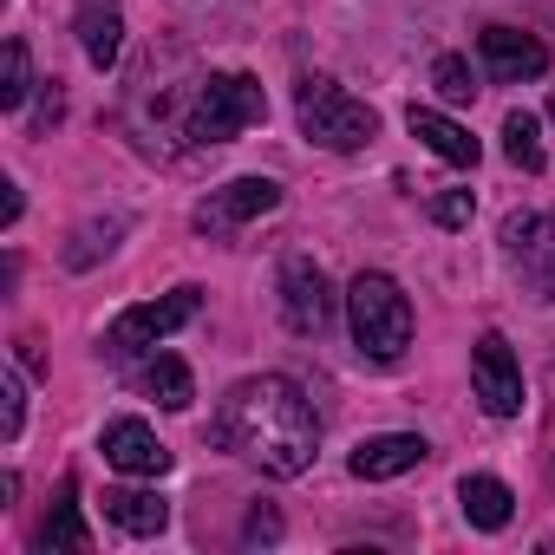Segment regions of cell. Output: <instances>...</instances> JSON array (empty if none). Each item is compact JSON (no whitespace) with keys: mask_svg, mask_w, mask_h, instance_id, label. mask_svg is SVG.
Returning a JSON list of instances; mask_svg holds the SVG:
<instances>
[{"mask_svg":"<svg viewBox=\"0 0 555 555\" xmlns=\"http://www.w3.org/2000/svg\"><path fill=\"white\" fill-rule=\"evenodd\" d=\"M60 112H66V99H60V86H47V99H40V118H34V125L47 131V125H60Z\"/></svg>","mask_w":555,"mask_h":555,"instance_id":"obj_26","label":"cell"},{"mask_svg":"<svg viewBox=\"0 0 555 555\" xmlns=\"http://www.w3.org/2000/svg\"><path fill=\"white\" fill-rule=\"evenodd\" d=\"M209 438L268 477H301L321 451V418H314V399L288 373H255L222 392Z\"/></svg>","mask_w":555,"mask_h":555,"instance_id":"obj_1","label":"cell"},{"mask_svg":"<svg viewBox=\"0 0 555 555\" xmlns=\"http://www.w3.org/2000/svg\"><path fill=\"white\" fill-rule=\"evenodd\" d=\"M40 548L53 555V548H92V535H86V522H79V477H60V496H53V509H47V522H40Z\"/></svg>","mask_w":555,"mask_h":555,"instance_id":"obj_17","label":"cell"},{"mask_svg":"<svg viewBox=\"0 0 555 555\" xmlns=\"http://www.w3.org/2000/svg\"><path fill=\"white\" fill-rule=\"evenodd\" d=\"M295 118H301V138L321 144V151H366L373 131H379V112L366 99H353L347 86L321 79V73H308L295 86Z\"/></svg>","mask_w":555,"mask_h":555,"instance_id":"obj_3","label":"cell"},{"mask_svg":"<svg viewBox=\"0 0 555 555\" xmlns=\"http://www.w3.org/2000/svg\"><path fill=\"white\" fill-rule=\"evenodd\" d=\"M503 255L516 268V282L535 301H555V209H529L503 222Z\"/></svg>","mask_w":555,"mask_h":555,"instance_id":"obj_6","label":"cell"},{"mask_svg":"<svg viewBox=\"0 0 555 555\" xmlns=\"http://www.w3.org/2000/svg\"><path fill=\"white\" fill-rule=\"evenodd\" d=\"M425 438L418 431H386V438H366L347 464H353V477L360 483H386V477H405V470H418L425 464Z\"/></svg>","mask_w":555,"mask_h":555,"instance_id":"obj_12","label":"cell"},{"mask_svg":"<svg viewBox=\"0 0 555 555\" xmlns=\"http://www.w3.org/2000/svg\"><path fill=\"white\" fill-rule=\"evenodd\" d=\"M282 321L301 340H314V334L334 327V282L321 274V261H308V255L282 261Z\"/></svg>","mask_w":555,"mask_h":555,"instance_id":"obj_7","label":"cell"},{"mask_svg":"<svg viewBox=\"0 0 555 555\" xmlns=\"http://www.w3.org/2000/svg\"><path fill=\"white\" fill-rule=\"evenodd\" d=\"M347 314H353V347L373 366H399L405 360V347H412V301H405V288L392 282V274H379V268L353 274Z\"/></svg>","mask_w":555,"mask_h":555,"instance_id":"obj_2","label":"cell"},{"mask_svg":"<svg viewBox=\"0 0 555 555\" xmlns=\"http://www.w3.org/2000/svg\"><path fill=\"white\" fill-rule=\"evenodd\" d=\"M457 503H464L470 529H503V522L516 516V496H509L503 477H464V483H457Z\"/></svg>","mask_w":555,"mask_h":555,"instance_id":"obj_15","label":"cell"},{"mask_svg":"<svg viewBox=\"0 0 555 555\" xmlns=\"http://www.w3.org/2000/svg\"><path fill=\"white\" fill-rule=\"evenodd\" d=\"M274 535H282V516H274V509H255L248 529H242V542H274Z\"/></svg>","mask_w":555,"mask_h":555,"instance_id":"obj_25","label":"cell"},{"mask_svg":"<svg viewBox=\"0 0 555 555\" xmlns=\"http://www.w3.org/2000/svg\"><path fill=\"white\" fill-rule=\"evenodd\" d=\"M118 235H125V222H118V216H112L105 229L92 222V229H79V242L66 248V261H73V268H92L99 255H112V242H118Z\"/></svg>","mask_w":555,"mask_h":555,"instance_id":"obj_22","label":"cell"},{"mask_svg":"<svg viewBox=\"0 0 555 555\" xmlns=\"http://www.w3.org/2000/svg\"><path fill=\"white\" fill-rule=\"evenodd\" d=\"M27 99H34V60H27L21 40H8V53H0V105L21 112Z\"/></svg>","mask_w":555,"mask_h":555,"instance_id":"obj_20","label":"cell"},{"mask_svg":"<svg viewBox=\"0 0 555 555\" xmlns=\"http://www.w3.org/2000/svg\"><path fill=\"white\" fill-rule=\"evenodd\" d=\"M79 47L99 73L118 66L125 53V14H118V0H79Z\"/></svg>","mask_w":555,"mask_h":555,"instance_id":"obj_14","label":"cell"},{"mask_svg":"<svg viewBox=\"0 0 555 555\" xmlns=\"http://www.w3.org/2000/svg\"><path fill=\"white\" fill-rule=\"evenodd\" d=\"M99 451H105V464L125 470V477H164V470H170V444H164L144 418H112L105 438H99Z\"/></svg>","mask_w":555,"mask_h":555,"instance_id":"obj_11","label":"cell"},{"mask_svg":"<svg viewBox=\"0 0 555 555\" xmlns=\"http://www.w3.org/2000/svg\"><path fill=\"white\" fill-rule=\"evenodd\" d=\"M21 425H27V392H21V373H0V438H21Z\"/></svg>","mask_w":555,"mask_h":555,"instance_id":"obj_23","label":"cell"},{"mask_svg":"<svg viewBox=\"0 0 555 555\" xmlns=\"http://www.w3.org/2000/svg\"><path fill=\"white\" fill-rule=\"evenodd\" d=\"M431 86H438L444 105H470V99H477V73H470L464 53H438V60H431Z\"/></svg>","mask_w":555,"mask_h":555,"instance_id":"obj_21","label":"cell"},{"mask_svg":"<svg viewBox=\"0 0 555 555\" xmlns=\"http://www.w3.org/2000/svg\"><path fill=\"white\" fill-rule=\"evenodd\" d=\"M470 386H477V399H483L490 418H516L522 412V366H516V353H509L503 334H477V347H470Z\"/></svg>","mask_w":555,"mask_h":555,"instance_id":"obj_9","label":"cell"},{"mask_svg":"<svg viewBox=\"0 0 555 555\" xmlns=\"http://www.w3.org/2000/svg\"><path fill=\"white\" fill-rule=\"evenodd\" d=\"M105 516H112L125 535H164L170 503H164L157 490H112V496H105Z\"/></svg>","mask_w":555,"mask_h":555,"instance_id":"obj_16","label":"cell"},{"mask_svg":"<svg viewBox=\"0 0 555 555\" xmlns=\"http://www.w3.org/2000/svg\"><path fill=\"white\" fill-rule=\"evenodd\" d=\"M196 308H203L196 288H170L164 301H138V308H125V314L105 327V360L125 366L131 353H144V347H157L164 334H177L183 321H196Z\"/></svg>","mask_w":555,"mask_h":555,"instance_id":"obj_5","label":"cell"},{"mask_svg":"<svg viewBox=\"0 0 555 555\" xmlns=\"http://www.w3.org/2000/svg\"><path fill=\"white\" fill-rule=\"evenodd\" d=\"M477 216V196L470 190H444V196H431V222H444V229H464Z\"/></svg>","mask_w":555,"mask_h":555,"instance_id":"obj_24","label":"cell"},{"mask_svg":"<svg viewBox=\"0 0 555 555\" xmlns=\"http://www.w3.org/2000/svg\"><path fill=\"white\" fill-rule=\"evenodd\" d=\"M261 118H268V92L248 73H209L196 86L190 112H183V138L190 144H229V138H242Z\"/></svg>","mask_w":555,"mask_h":555,"instance_id":"obj_4","label":"cell"},{"mask_svg":"<svg viewBox=\"0 0 555 555\" xmlns=\"http://www.w3.org/2000/svg\"><path fill=\"white\" fill-rule=\"evenodd\" d=\"M138 392H144V399H157L164 412H183V405L196 399V386H190V366H183L177 353H157V360L138 373Z\"/></svg>","mask_w":555,"mask_h":555,"instance_id":"obj_18","label":"cell"},{"mask_svg":"<svg viewBox=\"0 0 555 555\" xmlns=\"http://www.w3.org/2000/svg\"><path fill=\"white\" fill-rule=\"evenodd\" d=\"M0 222H8V229L21 222V190H14V183H8V196H0Z\"/></svg>","mask_w":555,"mask_h":555,"instance_id":"obj_27","label":"cell"},{"mask_svg":"<svg viewBox=\"0 0 555 555\" xmlns=\"http://www.w3.org/2000/svg\"><path fill=\"white\" fill-rule=\"evenodd\" d=\"M274 203H282V183H274V177H235V183H222V190H209L196 203V229L216 242V235H235L242 222L268 216Z\"/></svg>","mask_w":555,"mask_h":555,"instance_id":"obj_8","label":"cell"},{"mask_svg":"<svg viewBox=\"0 0 555 555\" xmlns=\"http://www.w3.org/2000/svg\"><path fill=\"white\" fill-rule=\"evenodd\" d=\"M477 60L496 86H522V79H542L548 73V47L522 27H483L477 34Z\"/></svg>","mask_w":555,"mask_h":555,"instance_id":"obj_10","label":"cell"},{"mask_svg":"<svg viewBox=\"0 0 555 555\" xmlns=\"http://www.w3.org/2000/svg\"><path fill=\"white\" fill-rule=\"evenodd\" d=\"M405 125H412V138H418L431 157H444V164H457V170H470V164H477V138H470L457 118H444V112H431V105H412V112H405Z\"/></svg>","mask_w":555,"mask_h":555,"instance_id":"obj_13","label":"cell"},{"mask_svg":"<svg viewBox=\"0 0 555 555\" xmlns=\"http://www.w3.org/2000/svg\"><path fill=\"white\" fill-rule=\"evenodd\" d=\"M503 157H509L516 170H529V177L548 164V144H542V118H535V112H509V118H503Z\"/></svg>","mask_w":555,"mask_h":555,"instance_id":"obj_19","label":"cell"}]
</instances>
